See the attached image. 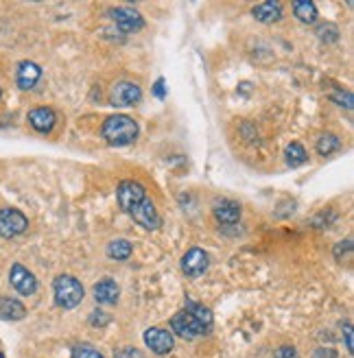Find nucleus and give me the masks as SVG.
Wrapping results in <instances>:
<instances>
[{"label":"nucleus","mask_w":354,"mask_h":358,"mask_svg":"<svg viewBox=\"0 0 354 358\" xmlns=\"http://www.w3.org/2000/svg\"><path fill=\"white\" fill-rule=\"evenodd\" d=\"M73 358H105V356L99 350H94L92 345L81 343V345L73 348Z\"/></svg>","instance_id":"obj_22"},{"label":"nucleus","mask_w":354,"mask_h":358,"mask_svg":"<svg viewBox=\"0 0 354 358\" xmlns=\"http://www.w3.org/2000/svg\"><path fill=\"white\" fill-rule=\"evenodd\" d=\"M241 203L234 199H221L215 203V219L223 225H234L241 219Z\"/></svg>","instance_id":"obj_12"},{"label":"nucleus","mask_w":354,"mask_h":358,"mask_svg":"<svg viewBox=\"0 0 354 358\" xmlns=\"http://www.w3.org/2000/svg\"><path fill=\"white\" fill-rule=\"evenodd\" d=\"M171 330L177 336H180V338H186V341H192V338H197L204 332H208L188 310H180L177 315H173V319H171Z\"/></svg>","instance_id":"obj_5"},{"label":"nucleus","mask_w":354,"mask_h":358,"mask_svg":"<svg viewBox=\"0 0 354 358\" xmlns=\"http://www.w3.org/2000/svg\"><path fill=\"white\" fill-rule=\"evenodd\" d=\"M254 17L264 24H271V22H278L282 17V5L278 0H267V3H260L258 7H254Z\"/></svg>","instance_id":"obj_15"},{"label":"nucleus","mask_w":354,"mask_h":358,"mask_svg":"<svg viewBox=\"0 0 354 358\" xmlns=\"http://www.w3.org/2000/svg\"><path fill=\"white\" fill-rule=\"evenodd\" d=\"M274 358H299V356H297L295 348H291V345H282V348L274 354Z\"/></svg>","instance_id":"obj_25"},{"label":"nucleus","mask_w":354,"mask_h":358,"mask_svg":"<svg viewBox=\"0 0 354 358\" xmlns=\"http://www.w3.org/2000/svg\"><path fill=\"white\" fill-rule=\"evenodd\" d=\"M116 199H118V206L120 210L129 214L134 221H138L145 229H157L162 223L160 214H157L153 201L147 196L143 184L138 182H132V179H125V182H120L118 188H116Z\"/></svg>","instance_id":"obj_1"},{"label":"nucleus","mask_w":354,"mask_h":358,"mask_svg":"<svg viewBox=\"0 0 354 358\" xmlns=\"http://www.w3.org/2000/svg\"><path fill=\"white\" fill-rule=\"evenodd\" d=\"M285 157H287V164L291 169H295V166L306 164L309 153H306V149L302 145H299V142H291V145L287 147V151H285Z\"/></svg>","instance_id":"obj_18"},{"label":"nucleus","mask_w":354,"mask_h":358,"mask_svg":"<svg viewBox=\"0 0 354 358\" xmlns=\"http://www.w3.org/2000/svg\"><path fill=\"white\" fill-rule=\"evenodd\" d=\"M344 336H346V348H348V352L352 354V350H354V341H352V326H350V324H346V326H344Z\"/></svg>","instance_id":"obj_28"},{"label":"nucleus","mask_w":354,"mask_h":358,"mask_svg":"<svg viewBox=\"0 0 354 358\" xmlns=\"http://www.w3.org/2000/svg\"><path fill=\"white\" fill-rule=\"evenodd\" d=\"M317 35H320V40H324V42H334L339 38V31L334 24H322L317 29Z\"/></svg>","instance_id":"obj_23"},{"label":"nucleus","mask_w":354,"mask_h":358,"mask_svg":"<svg viewBox=\"0 0 354 358\" xmlns=\"http://www.w3.org/2000/svg\"><path fill=\"white\" fill-rule=\"evenodd\" d=\"M140 99H143V90H140L138 83H132V81H120V83H116L112 87V92H110V101L116 107L136 105Z\"/></svg>","instance_id":"obj_6"},{"label":"nucleus","mask_w":354,"mask_h":358,"mask_svg":"<svg viewBox=\"0 0 354 358\" xmlns=\"http://www.w3.org/2000/svg\"><path fill=\"white\" fill-rule=\"evenodd\" d=\"M29 122H31V127L35 131L48 134V131H52V127H55L57 116H55V112L50 110V107H35V110L29 112Z\"/></svg>","instance_id":"obj_11"},{"label":"nucleus","mask_w":354,"mask_h":358,"mask_svg":"<svg viewBox=\"0 0 354 358\" xmlns=\"http://www.w3.org/2000/svg\"><path fill=\"white\" fill-rule=\"evenodd\" d=\"M110 15L122 33H136L145 27L143 15H140L136 9H129V7H116L110 11Z\"/></svg>","instance_id":"obj_7"},{"label":"nucleus","mask_w":354,"mask_h":358,"mask_svg":"<svg viewBox=\"0 0 354 358\" xmlns=\"http://www.w3.org/2000/svg\"><path fill=\"white\" fill-rule=\"evenodd\" d=\"M118 293V284L114 280H101L94 284V299L99 303H116Z\"/></svg>","instance_id":"obj_16"},{"label":"nucleus","mask_w":354,"mask_h":358,"mask_svg":"<svg viewBox=\"0 0 354 358\" xmlns=\"http://www.w3.org/2000/svg\"><path fill=\"white\" fill-rule=\"evenodd\" d=\"M9 282H11V286L20 295H33L35 291H38V280H35V275L22 264H13L11 266Z\"/></svg>","instance_id":"obj_8"},{"label":"nucleus","mask_w":354,"mask_h":358,"mask_svg":"<svg viewBox=\"0 0 354 358\" xmlns=\"http://www.w3.org/2000/svg\"><path fill=\"white\" fill-rule=\"evenodd\" d=\"M153 94H155L157 99H164V96H167V92H164V79H157V81H155Z\"/></svg>","instance_id":"obj_29"},{"label":"nucleus","mask_w":354,"mask_h":358,"mask_svg":"<svg viewBox=\"0 0 354 358\" xmlns=\"http://www.w3.org/2000/svg\"><path fill=\"white\" fill-rule=\"evenodd\" d=\"M132 252H134V247L125 238H116L108 245V256L112 260H127L132 256Z\"/></svg>","instance_id":"obj_19"},{"label":"nucleus","mask_w":354,"mask_h":358,"mask_svg":"<svg viewBox=\"0 0 354 358\" xmlns=\"http://www.w3.org/2000/svg\"><path fill=\"white\" fill-rule=\"evenodd\" d=\"M0 96H3V90H0Z\"/></svg>","instance_id":"obj_30"},{"label":"nucleus","mask_w":354,"mask_h":358,"mask_svg":"<svg viewBox=\"0 0 354 358\" xmlns=\"http://www.w3.org/2000/svg\"><path fill=\"white\" fill-rule=\"evenodd\" d=\"M116 358H145V354L140 350H134V348H125V350L116 352Z\"/></svg>","instance_id":"obj_24"},{"label":"nucleus","mask_w":354,"mask_h":358,"mask_svg":"<svg viewBox=\"0 0 354 358\" xmlns=\"http://www.w3.org/2000/svg\"><path fill=\"white\" fill-rule=\"evenodd\" d=\"M0 358H5V356H3V354H0Z\"/></svg>","instance_id":"obj_31"},{"label":"nucleus","mask_w":354,"mask_h":358,"mask_svg":"<svg viewBox=\"0 0 354 358\" xmlns=\"http://www.w3.org/2000/svg\"><path fill=\"white\" fill-rule=\"evenodd\" d=\"M210 260H208V254L204 252V249L199 247H192L188 249V252L184 254L182 258V271L188 275V278H199L206 273Z\"/></svg>","instance_id":"obj_9"},{"label":"nucleus","mask_w":354,"mask_h":358,"mask_svg":"<svg viewBox=\"0 0 354 358\" xmlns=\"http://www.w3.org/2000/svg\"><path fill=\"white\" fill-rule=\"evenodd\" d=\"M332 99H337V103L339 105H346L348 110H352V94H344V92H339V94H332Z\"/></svg>","instance_id":"obj_27"},{"label":"nucleus","mask_w":354,"mask_h":358,"mask_svg":"<svg viewBox=\"0 0 354 358\" xmlns=\"http://www.w3.org/2000/svg\"><path fill=\"white\" fill-rule=\"evenodd\" d=\"M29 219L20 210L15 208H3L0 210V238H13L27 231Z\"/></svg>","instance_id":"obj_4"},{"label":"nucleus","mask_w":354,"mask_h":358,"mask_svg":"<svg viewBox=\"0 0 354 358\" xmlns=\"http://www.w3.org/2000/svg\"><path fill=\"white\" fill-rule=\"evenodd\" d=\"M186 310L199 321V324L206 328V330H210V326H212V313L206 308V306H201V303H197V301H186Z\"/></svg>","instance_id":"obj_21"},{"label":"nucleus","mask_w":354,"mask_h":358,"mask_svg":"<svg viewBox=\"0 0 354 358\" xmlns=\"http://www.w3.org/2000/svg\"><path fill=\"white\" fill-rule=\"evenodd\" d=\"M313 358H337V352H334L332 348H317Z\"/></svg>","instance_id":"obj_26"},{"label":"nucleus","mask_w":354,"mask_h":358,"mask_svg":"<svg viewBox=\"0 0 354 358\" xmlns=\"http://www.w3.org/2000/svg\"><path fill=\"white\" fill-rule=\"evenodd\" d=\"M101 134L108 145L125 147V145H132V142L138 138V124L134 122V118H129L125 114H116V116L105 118Z\"/></svg>","instance_id":"obj_2"},{"label":"nucleus","mask_w":354,"mask_h":358,"mask_svg":"<svg viewBox=\"0 0 354 358\" xmlns=\"http://www.w3.org/2000/svg\"><path fill=\"white\" fill-rule=\"evenodd\" d=\"M27 317V308L22 301L13 297H0V319L5 321H20Z\"/></svg>","instance_id":"obj_14"},{"label":"nucleus","mask_w":354,"mask_h":358,"mask_svg":"<svg viewBox=\"0 0 354 358\" xmlns=\"http://www.w3.org/2000/svg\"><path fill=\"white\" fill-rule=\"evenodd\" d=\"M52 295H55V303L64 310H70L81 303L83 299V286L77 278L73 275H57L52 282Z\"/></svg>","instance_id":"obj_3"},{"label":"nucleus","mask_w":354,"mask_h":358,"mask_svg":"<svg viewBox=\"0 0 354 358\" xmlns=\"http://www.w3.org/2000/svg\"><path fill=\"white\" fill-rule=\"evenodd\" d=\"M145 343L151 348V352L160 354V356L169 354L173 350V345H175L173 343V334L169 330H164V328H149L145 332Z\"/></svg>","instance_id":"obj_10"},{"label":"nucleus","mask_w":354,"mask_h":358,"mask_svg":"<svg viewBox=\"0 0 354 358\" xmlns=\"http://www.w3.org/2000/svg\"><path fill=\"white\" fill-rule=\"evenodd\" d=\"M42 77V68L38 64H33V62H22L20 66H17V87L20 90H31L35 87V83L40 81Z\"/></svg>","instance_id":"obj_13"},{"label":"nucleus","mask_w":354,"mask_h":358,"mask_svg":"<svg viewBox=\"0 0 354 358\" xmlns=\"http://www.w3.org/2000/svg\"><path fill=\"white\" fill-rule=\"evenodd\" d=\"M293 13L297 20L304 24H313L317 20V7L315 3H309V0H297V3H293Z\"/></svg>","instance_id":"obj_17"},{"label":"nucleus","mask_w":354,"mask_h":358,"mask_svg":"<svg viewBox=\"0 0 354 358\" xmlns=\"http://www.w3.org/2000/svg\"><path fill=\"white\" fill-rule=\"evenodd\" d=\"M339 147H341V142L334 134H322L320 140H317V145H315V149L320 155H332L334 151H339Z\"/></svg>","instance_id":"obj_20"}]
</instances>
